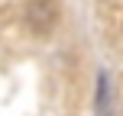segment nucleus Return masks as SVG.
Wrapping results in <instances>:
<instances>
[{"instance_id": "nucleus-3", "label": "nucleus", "mask_w": 123, "mask_h": 116, "mask_svg": "<svg viewBox=\"0 0 123 116\" xmlns=\"http://www.w3.org/2000/svg\"><path fill=\"white\" fill-rule=\"evenodd\" d=\"M120 32H123V23H120Z\"/></svg>"}, {"instance_id": "nucleus-1", "label": "nucleus", "mask_w": 123, "mask_h": 116, "mask_svg": "<svg viewBox=\"0 0 123 116\" xmlns=\"http://www.w3.org/2000/svg\"><path fill=\"white\" fill-rule=\"evenodd\" d=\"M58 19H62L58 0H26V6H23V23H26V29H29L32 36H49V32H55Z\"/></svg>"}, {"instance_id": "nucleus-2", "label": "nucleus", "mask_w": 123, "mask_h": 116, "mask_svg": "<svg viewBox=\"0 0 123 116\" xmlns=\"http://www.w3.org/2000/svg\"><path fill=\"white\" fill-rule=\"evenodd\" d=\"M94 103H97V116H107V106H110V74L107 71L97 74V97H94Z\"/></svg>"}]
</instances>
